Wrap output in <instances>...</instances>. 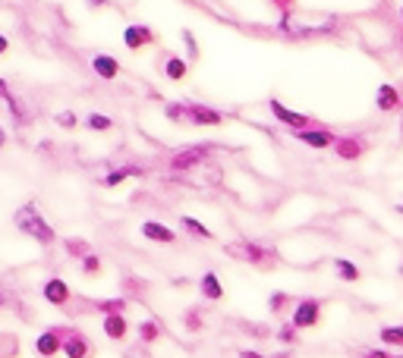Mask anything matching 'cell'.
I'll list each match as a JSON object with an SVG mask.
<instances>
[{"mask_svg": "<svg viewBox=\"0 0 403 358\" xmlns=\"http://www.w3.org/2000/svg\"><path fill=\"white\" fill-rule=\"evenodd\" d=\"M13 226L22 233V236L32 239V242L44 245V249L57 242V230L51 226L48 220H44V214L38 211V204H35V202H26L22 208H16V214H13Z\"/></svg>", "mask_w": 403, "mask_h": 358, "instance_id": "obj_1", "label": "cell"}, {"mask_svg": "<svg viewBox=\"0 0 403 358\" xmlns=\"http://www.w3.org/2000/svg\"><path fill=\"white\" fill-rule=\"evenodd\" d=\"M214 151H218L214 142L183 145V148H177L171 157H167V170H171V173H189V170H196V167H202V163L212 161Z\"/></svg>", "mask_w": 403, "mask_h": 358, "instance_id": "obj_2", "label": "cell"}, {"mask_svg": "<svg viewBox=\"0 0 403 358\" xmlns=\"http://www.w3.org/2000/svg\"><path fill=\"white\" fill-rule=\"evenodd\" d=\"M227 251H230L233 258H239V261L252 264V267H274V264H277V249H268V245L252 242V239L227 245Z\"/></svg>", "mask_w": 403, "mask_h": 358, "instance_id": "obj_3", "label": "cell"}, {"mask_svg": "<svg viewBox=\"0 0 403 358\" xmlns=\"http://www.w3.org/2000/svg\"><path fill=\"white\" fill-rule=\"evenodd\" d=\"M290 324L296 330H312V327L321 324V298H296L293 302V311H290Z\"/></svg>", "mask_w": 403, "mask_h": 358, "instance_id": "obj_4", "label": "cell"}, {"mask_svg": "<svg viewBox=\"0 0 403 358\" xmlns=\"http://www.w3.org/2000/svg\"><path fill=\"white\" fill-rule=\"evenodd\" d=\"M227 116L221 114L218 107L212 104H202V101H186V120L183 126H202V129H214V126H224Z\"/></svg>", "mask_w": 403, "mask_h": 358, "instance_id": "obj_5", "label": "cell"}, {"mask_svg": "<svg viewBox=\"0 0 403 358\" xmlns=\"http://www.w3.org/2000/svg\"><path fill=\"white\" fill-rule=\"evenodd\" d=\"M63 358H92L95 355V343L89 339V333L79 330V327H67L63 330Z\"/></svg>", "mask_w": 403, "mask_h": 358, "instance_id": "obj_6", "label": "cell"}, {"mask_svg": "<svg viewBox=\"0 0 403 358\" xmlns=\"http://www.w3.org/2000/svg\"><path fill=\"white\" fill-rule=\"evenodd\" d=\"M268 110H271V116L280 123L284 129H290V132H296V129H309L315 126V120L309 114H300V110H290L284 101H277V98H268Z\"/></svg>", "mask_w": 403, "mask_h": 358, "instance_id": "obj_7", "label": "cell"}, {"mask_svg": "<svg viewBox=\"0 0 403 358\" xmlns=\"http://www.w3.org/2000/svg\"><path fill=\"white\" fill-rule=\"evenodd\" d=\"M123 48L126 51H132V54H139V51H145V48H151L157 41V32L148 26V22H130V26L123 28Z\"/></svg>", "mask_w": 403, "mask_h": 358, "instance_id": "obj_8", "label": "cell"}, {"mask_svg": "<svg viewBox=\"0 0 403 358\" xmlns=\"http://www.w3.org/2000/svg\"><path fill=\"white\" fill-rule=\"evenodd\" d=\"M101 333L110 343H126L132 333V321L126 311H110V314H101Z\"/></svg>", "mask_w": 403, "mask_h": 358, "instance_id": "obj_9", "label": "cell"}, {"mask_svg": "<svg viewBox=\"0 0 403 358\" xmlns=\"http://www.w3.org/2000/svg\"><path fill=\"white\" fill-rule=\"evenodd\" d=\"M63 330H67L63 324L44 327V330L35 337V343H32L35 355H38V358H57V355H60V349H63Z\"/></svg>", "mask_w": 403, "mask_h": 358, "instance_id": "obj_10", "label": "cell"}, {"mask_svg": "<svg viewBox=\"0 0 403 358\" xmlns=\"http://www.w3.org/2000/svg\"><path fill=\"white\" fill-rule=\"evenodd\" d=\"M42 298L51 308H69V302H73V286L63 277H48L42 283Z\"/></svg>", "mask_w": 403, "mask_h": 358, "instance_id": "obj_11", "label": "cell"}, {"mask_svg": "<svg viewBox=\"0 0 403 358\" xmlns=\"http://www.w3.org/2000/svg\"><path fill=\"white\" fill-rule=\"evenodd\" d=\"M290 136L296 138V142H302L306 148H315V151H328L331 145L337 142V136L331 132L328 126H309V129H296V132H290Z\"/></svg>", "mask_w": 403, "mask_h": 358, "instance_id": "obj_12", "label": "cell"}, {"mask_svg": "<svg viewBox=\"0 0 403 358\" xmlns=\"http://www.w3.org/2000/svg\"><path fill=\"white\" fill-rule=\"evenodd\" d=\"M139 233L155 245H177V230L167 226L164 220H155V217H148V220L139 223Z\"/></svg>", "mask_w": 403, "mask_h": 358, "instance_id": "obj_13", "label": "cell"}, {"mask_svg": "<svg viewBox=\"0 0 403 358\" xmlns=\"http://www.w3.org/2000/svg\"><path fill=\"white\" fill-rule=\"evenodd\" d=\"M142 176H145V167H139V163H120V167L108 170L101 176V189H117V186L130 183V179H142Z\"/></svg>", "mask_w": 403, "mask_h": 358, "instance_id": "obj_14", "label": "cell"}, {"mask_svg": "<svg viewBox=\"0 0 403 358\" xmlns=\"http://www.w3.org/2000/svg\"><path fill=\"white\" fill-rule=\"evenodd\" d=\"M161 75H164L167 82H186L189 79V60L173 54V51H164V54H161Z\"/></svg>", "mask_w": 403, "mask_h": 358, "instance_id": "obj_15", "label": "cell"}, {"mask_svg": "<svg viewBox=\"0 0 403 358\" xmlns=\"http://www.w3.org/2000/svg\"><path fill=\"white\" fill-rule=\"evenodd\" d=\"M331 151H334L341 161L353 163V161H359V157L366 154V138H362V136H337V142L331 145Z\"/></svg>", "mask_w": 403, "mask_h": 358, "instance_id": "obj_16", "label": "cell"}, {"mask_svg": "<svg viewBox=\"0 0 403 358\" xmlns=\"http://www.w3.org/2000/svg\"><path fill=\"white\" fill-rule=\"evenodd\" d=\"M92 73L101 82H117L120 73H123V66H120V60L114 54H95L92 57Z\"/></svg>", "mask_w": 403, "mask_h": 358, "instance_id": "obj_17", "label": "cell"}, {"mask_svg": "<svg viewBox=\"0 0 403 358\" xmlns=\"http://www.w3.org/2000/svg\"><path fill=\"white\" fill-rule=\"evenodd\" d=\"M375 107L381 110V114H397V110L403 107V95H400V88H397V85H391V82L378 85V91H375Z\"/></svg>", "mask_w": 403, "mask_h": 358, "instance_id": "obj_18", "label": "cell"}, {"mask_svg": "<svg viewBox=\"0 0 403 358\" xmlns=\"http://www.w3.org/2000/svg\"><path fill=\"white\" fill-rule=\"evenodd\" d=\"M198 296H202V302H212V305L227 296L224 283H221V277L214 271H205L202 277H198Z\"/></svg>", "mask_w": 403, "mask_h": 358, "instance_id": "obj_19", "label": "cell"}, {"mask_svg": "<svg viewBox=\"0 0 403 358\" xmlns=\"http://www.w3.org/2000/svg\"><path fill=\"white\" fill-rule=\"evenodd\" d=\"M132 333H136V343L155 346L157 339L164 337V327H161V321H157V318H142V321L132 324Z\"/></svg>", "mask_w": 403, "mask_h": 358, "instance_id": "obj_20", "label": "cell"}, {"mask_svg": "<svg viewBox=\"0 0 403 358\" xmlns=\"http://www.w3.org/2000/svg\"><path fill=\"white\" fill-rule=\"evenodd\" d=\"M180 230H183L189 239H196V242H212V239H214V233L208 230L205 223L198 220V217H189V214L180 217Z\"/></svg>", "mask_w": 403, "mask_h": 358, "instance_id": "obj_21", "label": "cell"}, {"mask_svg": "<svg viewBox=\"0 0 403 358\" xmlns=\"http://www.w3.org/2000/svg\"><path fill=\"white\" fill-rule=\"evenodd\" d=\"M60 245H63V255L76 258V261H79V258H85L89 251H95L89 239H83V236H67V239H60Z\"/></svg>", "mask_w": 403, "mask_h": 358, "instance_id": "obj_22", "label": "cell"}, {"mask_svg": "<svg viewBox=\"0 0 403 358\" xmlns=\"http://www.w3.org/2000/svg\"><path fill=\"white\" fill-rule=\"evenodd\" d=\"M83 126L89 129V132H110V129H114L117 123H114V116L98 114V110H95V114H89V116L83 120Z\"/></svg>", "mask_w": 403, "mask_h": 358, "instance_id": "obj_23", "label": "cell"}, {"mask_svg": "<svg viewBox=\"0 0 403 358\" xmlns=\"http://www.w3.org/2000/svg\"><path fill=\"white\" fill-rule=\"evenodd\" d=\"M378 339L391 349H403V324H391V327H381L378 330Z\"/></svg>", "mask_w": 403, "mask_h": 358, "instance_id": "obj_24", "label": "cell"}, {"mask_svg": "<svg viewBox=\"0 0 403 358\" xmlns=\"http://www.w3.org/2000/svg\"><path fill=\"white\" fill-rule=\"evenodd\" d=\"M334 271H337V277H341L343 283H356V280L362 277V271L356 267L353 261H347V258H337V261H334Z\"/></svg>", "mask_w": 403, "mask_h": 358, "instance_id": "obj_25", "label": "cell"}, {"mask_svg": "<svg viewBox=\"0 0 403 358\" xmlns=\"http://www.w3.org/2000/svg\"><path fill=\"white\" fill-rule=\"evenodd\" d=\"M101 267H104V261H101L98 251H89L85 258H79V271H83V277H98Z\"/></svg>", "mask_w": 403, "mask_h": 358, "instance_id": "obj_26", "label": "cell"}, {"mask_svg": "<svg viewBox=\"0 0 403 358\" xmlns=\"http://www.w3.org/2000/svg\"><path fill=\"white\" fill-rule=\"evenodd\" d=\"M98 314H110V311H130V296H120V298H101L95 302Z\"/></svg>", "mask_w": 403, "mask_h": 358, "instance_id": "obj_27", "label": "cell"}, {"mask_svg": "<svg viewBox=\"0 0 403 358\" xmlns=\"http://www.w3.org/2000/svg\"><path fill=\"white\" fill-rule=\"evenodd\" d=\"M3 104H7L10 116H13V120L19 123V126H26V123H28V114H26V107H22V101H19V98L13 95V91H10V95L3 98Z\"/></svg>", "mask_w": 403, "mask_h": 358, "instance_id": "obj_28", "label": "cell"}, {"mask_svg": "<svg viewBox=\"0 0 403 358\" xmlns=\"http://www.w3.org/2000/svg\"><path fill=\"white\" fill-rule=\"evenodd\" d=\"M164 116H167V123H173V126H183V120H186V101H167L164 104Z\"/></svg>", "mask_w": 403, "mask_h": 358, "instance_id": "obj_29", "label": "cell"}, {"mask_svg": "<svg viewBox=\"0 0 403 358\" xmlns=\"http://www.w3.org/2000/svg\"><path fill=\"white\" fill-rule=\"evenodd\" d=\"M290 302H293V298H290V292L277 289V292H271V296H268V311H271V314H280V311L290 308Z\"/></svg>", "mask_w": 403, "mask_h": 358, "instance_id": "obj_30", "label": "cell"}, {"mask_svg": "<svg viewBox=\"0 0 403 358\" xmlns=\"http://www.w3.org/2000/svg\"><path fill=\"white\" fill-rule=\"evenodd\" d=\"M19 349V339L13 333H0V358H13Z\"/></svg>", "mask_w": 403, "mask_h": 358, "instance_id": "obj_31", "label": "cell"}, {"mask_svg": "<svg viewBox=\"0 0 403 358\" xmlns=\"http://www.w3.org/2000/svg\"><path fill=\"white\" fill-rule=\"evenodd\" d=\"M54 123L60 129H76L83 120H79V114H76V110H60V114H54Z\"/></svg>", "mask_w": 403, "mask_h": 358, "instance_id": "obj_32", "label": "cell"}, {"mask_svg": "<svg viewBox=\"0 0 403 358\" xmlns=\"http://www.w3.org/2000/svg\"><path fill=\"white\" fill-rule=\"evenodd\" d=\"M183 321H186V330H189V333H198V330H202V308H189Z\"/></svg>", "mask_w": 403, "mask_h": 358, "instance_id": "obj_33", "label": "cell"}, {"mask_svg": "<svg viewBox=\"0 0 403 358\" xmlns=\"http://www.w3.org/2000/svg\"><path fill=\"white\" fill-rule=\"evenodd\" d=\"M268 3H271L280 16H293L296 13V0H268Z\"/></svg>", "mask_w": 403, "mask_h": 358, "instance_id": "obj_34", "label": "cell"}, {"mask_svg": "<svg viewBox=\"0 0 403 358\" xmlns=\"http://www.w3.org/2000/svg\"><path fill=\"white\" fill-rule=\"evenodd\" d=\"M148 352H151V346L136 343V346H126V349H123V358H151Z\"/></svg>", "mask_w": 403, "mask_h": 358, "instance_id": "obj_35", "label": "cell"}, {"mask_svg": "<svg viewBox=\"0 0 403 358\" xmlns=\"http://www.w3.org/2000/svg\"><path fill=\"white\" fill-rule=\"evenodd\" d=\"M183 41H186V48H189V60H198V57H202V51H198L196 35H192L189 28H183Z\"/></svg>", "mask_w": 403, "mask_h": 358, "instance_id": "obj_36", "label": "cell"}, {"mask_svg": "<svg viewBox=\"0 0 403 358\" xmlns=\"http://www.w3.org/2000/svg\"><path fill=\"white\" fill-rule=\"evenodd\" d=\"M296 333H300V330H296V327L293 324H284V327H280V330H277V339H280V343H296Z\"/></svg>", "mask_w": 403, "mask_h": 358, "instance_id": "obj_37", "label": "cell"}, {"mask_svg": "<svg viewBox=\"0 0 403 358\" xmlns=\"http://www.w3.org/2000/svg\"><path fill=\"white\" fill-rule=\"evenodd\" d=\"M362 358H397V355H391L388 349H372V352H366Z\"/></svg>", "mask_w": 403, "mask_h": 358, "instance_id": "obj_38", "label": "cell"}, {"mask_svg": "<svg viewBox=\"0 0 403 358\" xmlns=\"http://www.w3.org/2000/svg\"><path fill=\"white\" fill-rule=\"evenodd\" d=\"M237 358H265V355H261L259 349H239V352H237Z\"/></svg>", "mask_w": 403, "mask_h": 358, "instance_id": "obj_39", "label": "cell"}, {"mask_svg": "<svg viewBox=\"0 0 403 358\" xmlns=\"http://www.w3.org/2000/svg\"><path fill=\"white\" fill-rule=\"evenodd\" d=\"M7 54H10V38L0 32V57H7Z\"/></svg>", "mask_w": 403, "mask_h": 358, "instance_id": "obj_40", "label": "cell"}, {"mask_svg": "<svg viewBox=\"0 0 403 358\" xmlns=\"http://www.w3.org/2000/svg\"><path fill=\"white\" fill-rule=\"evenodd\" d=\"M7 95H10V82L3 79V75H0V101H3Z\"/></svg>", "mask_w": 403, "mask_h": 358, "instance_id": "obj_41", "label": "cell"}, {"mask_svg": "<svg viewBox=\"0 0 403 358\" xmlns=\"http://www.w3.org/2000/svg\"><path fill=\"white\" fill-rule=\"evenodd\" d=\"M7 142H10V132L7 126H0V148H7Z\"/></svg>", "mask_w": 403, "mask_h": 358, "instance_id": "obj_42", "label": "cell"}, {"mask_svg": "<svg viewBox=\"0 0 403 358\" xmlns=\"http://www.w3.org/2000/svg\"><path fill=\"white\" fill-rule=\"evenodd\" d=\"M92 10H101V7H108V0H85Z\"/></svg>", "mask_w": 403, "mask_h": 358, "instance_id": "obj_43", "label": "cell"}, {"mask_svg": "<svg viewBox=\"0 0 403 358\" xmlns=\"http://www.w3.org/2000/svg\"><path fill=\"white\" fill-rule=\"evenodd\" d=\"M3 305H7V302H3V296H0V308H3Z\"/></svg>", "mask_w": 403, "mask_h": 358, "instance_id": "obj_44", "label": "cell"}, {"mask_svg": "<svg viewBox=\"0 0 403 358\" xmlns=\"http://www.w3.org/2000/svg\"><path fill=\"white\" fill-rule=\"evenodd\" d=\"M400 19H403V3H400Z\"/></svg>", "mask_w": 403, "mask_h": 358, "instance_id": "obj_45", "label": "cell"}]
</instances>
